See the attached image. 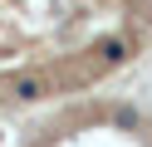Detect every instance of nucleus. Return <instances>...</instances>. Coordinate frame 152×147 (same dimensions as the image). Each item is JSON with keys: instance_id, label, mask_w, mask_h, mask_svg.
<instances>
[{"instance_id": "f257e3e1", "label": "nucleus", "mask_w": 152, "mask_h": 147, "mask_svg": "<svg viewBox=\"0 0 152 147\" xmlns=\"http://www.w3.org/2000/svg\"><path fill=\"white\" fill-rule=\"evenodd\" d=\"M147 39L152 0H0V108L83 93Z\"/></svg>"}]
</instances>
